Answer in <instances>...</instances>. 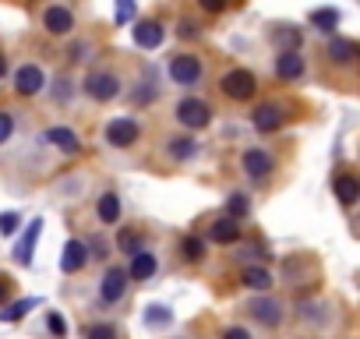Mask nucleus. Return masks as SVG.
<instances>
[{
	"mask_svg": "<svg viewBox=\"0 0 360 339\" xmlns=\"http://www.w3.org/2000/svg\"><path fill=\"white\" fill-rule=\"evenodd\" d=\"M166 75H169V82L180 85V89H195V85H202V78H205V57L195 53V50H180V53L169 57Z\"/></svg>",
	"mask_w": 360,
	"mask_h": 339,
	"instance_id": "nucleus-1",
	"label": "nucleus"
},
{
	"mask_svg": "<svg viewBox=\"0 0 360 339\" xmlns=\"http://www.w3.org/2000/svg\"><path fill=\"white\" fill-rule=\"evenodd\" d=\"M258 89L262 85H258V75L251 68H230L219 75V92L230 103H251L258 96Z\"/></svg>",
	"mask_w": 360,
	"mask_h": 339,
	"instance_id": "nucleus-2",
	"label": "nucleus"
},
{
	"mask_svg": "<svg viewBox=\"0 0 360 339\" xmlns=\"http://www.w3.org/2000/svg\"><path fill=\"white\" fill-rule=\"evenodd\" d=\"M82 92H85L92 103H113V99H120L124 82H120V75H117L113 68H92V71L85 75V82H82Z\"/></svg>",
	"mask_w": 360,
	"mask_h": 339,
	"instance_id": "nucleus-3",
	"label": "nucleus"
},
{
	"mask_svg": "<svg viewBox=\"0 0 360 339\" xmlns=\"http://www.w3.org/2000/svg\"><path fill=\"white\" fill-rule=\"evenodd\" d=\"M173 120L184 127V131H205V127H212V106L205 103V99H198V96H184V99H176V106H173Z\"/></svg>",
	"mask_w": 360,
	"mask_h": 339,
	"instance_id": "nucleus-4",
	"label": "nucleus"
},
{
	"mask_svg": "<svg viewBox=\"0 0 360 339\" xmlns=\"http://www.w3.org/2000/svg\"><path fill=\"white\" fill-rule=\"evenodd\" d=\"M244 311H248V314H251V321H255V325H262V328H279V325L286 321V304H283L272 290H269V293L251 297Z\"/></svg>",
	"mask_w": 360,
	"mask_h": 339,
	"instance_id": "nucleus-5",
	"label": "nucleus"
},
{
	"mask_svg": "<svg viewBox=\"0 0 360 339\" xmlns=\"http://www.w3.org/2000/svg\"><path fill=\"white\" fill-rule=\"evenodd\" d=\"M276 155L269 152V148H262V145H248L244 152H240V174L248 177V181H255V184H265L272 174H276Z\"/></svg>",
	"mask_w": 360,
	"mask_h": 339,
	"instance_id": "nucleus-6",
	"label": "nucleus"
},
{
	"mask_svg": "<svg viewBox=\"0 0 360 339\" xmlns=\"http://www.w3.org/2000/svg\"><path fill=\"white\" fill-rule=\"evenodd\" d=\"M202 237H205L209 244L233 248V244H240V241H244V226H240V219H233V216H226V212H216V216H209V219H205Z\"/></svg>",
	"mask_w": 360,
	"mask_h": 339,
	"instance_id": "nucleus-7",
	"label": "nucleus"
},
{
	"mask_svg": "<svg viewBox=\"0 0 360 339\" xmlns=\"http://www.w3.org/2000/svg\"><path fill=\"white\" fill-rule=\"evenodd\" d=\"M103 141L110 145V148H134L138 141H141V124H138V117H113V120H106L103 124Z\"/></svg>",
	"mask_w": 360,
	"mask_h": 339,
	"instance_id": "nucleus-8",
	"label": "nucleus"
},
{
	"mask_svg": "<svg viewBox=\"0 0 360 339\" xmlns=\"http://www.w3.org/2000/svg\"><path fill=\"white\" fill-rule=\"evenodd\" d=\"M39 25H43V32H46V36L64 39V36H71V32H75L78 18H75V11H71L68 4H46V8L39 11Z\"/></svg>",
	"mask_w": 360,
	"mask_h": 339,
	"instance_id": "nucleus-9",
	"label": "nucleus"
},
{
	"mask_svg": "<svg viewBox=\"0 0 360 339\" xmlns=\"http://www.w3.org/2000/svg\"><path fill=\"white\" fill-rule=\"evenodd\" d=\"M283 124H286V103H279V99H265L251 113V127L258 134H276Z\"/></svg>",
	"mask_w": 360,
	"mask_h": 339,
	"instance_id": "nucleus-10",
	"label": "nucleus"
},
{
	"mask_svg": "<svg viewBox=\"0 0 360 339\" xmlns=\"http://www.w3.org/2000/svg\"><path fill=\"white\" fill-rule=\"evenodd\" d=\"M272 75L279 78V82H300L304 75H307V57H304V50H279L276 57H272Z\"/></svg>",
	"mask_w": 360,
	"mask_h": 339,
	"instance_id": "nucleus-11",
	"label": "nucleus"
},
{
	"mask_svg": "<svg viewBox=\"0 0 360 339\" xmlns=\"http://www.w3.org/2000/svg\"><path fill=\"white\" fill-rule=\"evenodd\" d=\"M11 89H15V96L32 99V96H39V92L46 89V71H43L39 64H22V68H15V75H11Z\"/></svg>",
	"mask_w": 360,
	"mask_h": 339,
	"instance_id": "nucleus-12",
	"label": "nucleus"
},
{
	"mask_svg": "<svg viewBox=\"0 0 360 339\" xmlns=\"http://www.w3.org/2000/svg\"><path fill=\"white\" fill-rule=\"evenodd\" d=\"M127 283L131 279H127V272L120 265H106L103 276H99V304H106V307L120 304L124 293H127Z\"/></svg>",
	"mask_w": 360,
	"mask_h": 339,
	"instance_id": "nucleus-13",
	"label": "nucleus"
},
{
	"mask_svg": "<svg viewBox=\"0 0 360 339\" xmlns=\"http://www.w3.org/2000/svg\"><path fill=\"white\" fill-rule=\"evenodd\" d=\"M162 152H166L169 162H195L198 152H202V145H198V138H195L191 131H184V134L162 138Z\"/></svg>",
	"mask_w": 360,
	"mask_h": 339,
	"instance_id": "nucleus-14",
	"label": "nucleus"
},
{
	"mask_svg": "<svg viewBox=\"0 0 360 339\" xmlns=\"http://www.w3.org/2000/svg\"><path fill=\"white\" fill-rule=\"evenodd\" d=\"M356 57H360L356 39H346V36H335V32L328 36V43H325V60H328L332 68H353Z\"/></svg>",
	"mask_w": 360,
	"mask_h": 339,
	"instance_id": "nucleus-15",
	"label": "nucleus"
},
{
	"mask_svg": "<svg viewBox=\"0 0 360 339\" xmlns=\"http://www.w3.org/2000/svg\"><path fill=\"white\" fill-rule=\"evenodd\" d=\"M162 39H166V25H162L159 18H141V22H134V29H131V43H134L138 50H159Z\"/></svg>",
	"mask_w": 360,
	"mask_h": 339,
	"instance_id": "nucleus-16",
	"label": "nucleus"
},
{
	"mask_svg": "<svg viewBox=\"0 0 360 339\" xmlns=\"http://www.w3.org/2000/svg\"><path fill=\"white\" fill-rule=\"evenodd\" d=\"M127 279H134V283H148L155 272H159V258H155V251L152 248H138L134 255H127Z\"/></svg>",
	"mask_w": 360,
	"mask_h": 339,
	"instance_id": "nucleus-17",
	"label": "nucleus"
},
{
	"mask_svg": "<svg viewBox=\"0 0 360 339\" xmlns=\"http://www.w3.org/2000/svg\"><path fill=\"white\" fill-rule=\"evenodd\" d=\"M43 141L53 145V148L64 152V155H82V138H78V131H71V127H64V124L46 127V131H43Z\"/></svg>",
	"mask_w": 360,
	"mask_h": 339,
	"instance_id": "nucleus-18",
	"label": "nucleus"
},
{
	"mask_svg": "<svg viewBox=\"0 0 360 339\" xmlns=\"http://www.w3.org/2000/svg\"><path fill=\"white\" fill-rule=\"evenodd\" d=\"M176 255H180L184 265H202L209 258V241L202 234H184L176 241Z\"/></svg>",
	"mask_w": 360,
	"mask_h": 339,
	"instance_id": "nucleus-19",
	"label": "nucleus"
},
{
	"mask_svg": "<svg viewBox=\"0 0 360 339\" xmlns=\"http://www.w3.org/2000/svg\"><path fill=\"white\" fill-rule=\"evenodd\" d=\"M89 262H92V258H89V244H85L82 237H71V241L64 244L60 272H64V276H75V272H82V269H85Z\"/></svg>",
	"mask_w": 360,
	"mask_h": 339,
	"instance_id": "nucleus-20",
	"label": "nucleus"
},
{
	"mask_svg": "<svg viewBox=\"0 0 360 339\" xmlns=\"http://www.w3.org/2000/svg\"><path fill=\"white\" fill-rule=\"evenodd\" d=\"M240 286H244V290H255V293H269V290L276 286V276H272L265 265L251 262V265L240 269Z\"/></svg>",
	"mask_w": 360,
	"mask_h": 339,
	"instance_id": "nucleus-21",
	"label": "nucleus"
},
{
	"mask_svg": "<svg viewBox=\"0 0 360 339\" xmlns=\"http://www.w3.org/2000/svg\"><path fill=\"white\" fill-rule=\"evenodd\" d=\"M332 191H335V198H339L342 209H353L360 202V181L353 174H335L332 177Z\"/></svg>",
	"mask_w": 360,
	"mask_h": 339,
	"instance_id": "nucleus-22",
	"label": "nucleus"
},
{
	"mask_svg": "<svg viewBox=\"0 0 360 339\" xmlns=\"http://www.w3.org/2000/svg\"><path fill=\"white\" fill-rule=\"evenodd\" d=\"M120 216H124L120 195H117V191H103V195L96 198V219H99L103 226H113V223H120Z\"/></svg>",
	"mask_w": 360,
	"mask_h": 339,
	"instance_id": "nucleus-23",
	"label": "nucleus"
},
{
	"mask_svg": "<svg viewBox=\"0 0 360 339\" xmlns=\"http://www.w3.org/2000/svg\"><path fill=\"white\" fill-rule=\"evenodd\" d=\"M39 234H43V219H32V223L25 226V237H22V241H18V248H15L18 265H32V251H36Z\"/></svg>",
	"mask_w": 360,
	"mask_h": 339,
	"instance_id": "nucleus-24",
	"label": "nucleus"
},
{
	"mask_svg": "<svg viewBox=\"0 0 360 339\" xmlns=\"http://www.w3.org/2000/svg\"><path fill=\"white\" fill-rule=\"evenodd\" d=\"M269 39H272L279 50H300V46H304V32L293 29V25H272V29H269Z\"/></svg>",
	"mask_w": 360,
	"mask_h": 339,
	"instance_id": "nucleus-25",
	"label": "nucleus"
},
{
	"mask_svg": "<svg viewBox=\"0 0 360 339\" xmlns=\"http://www.w3.org/2000/svg\"><path fill=\"white\" fill-rule=\"evenodd\" d=\"M339 22H342V15H339L335 8H318V11L307 15V25L318 29V32H325V36H332V32L339 29Z\"/></svg>",
	"mask_w": 360,
	"mask_h": 339,
	"instance_id": "nucleus-26",
	"label": "nucleus"
},
{
	"mask_svg": "<svg viewBox=\"0 0 360 339\" xmlns=\"http://www.w3.org/2000/svg\"><path fill=\"white\" fill-rule=\"evenodd\" d=\"M117 248H120V255H134L138 248H145V230H138L134 223H131V226H120Z\"/></svg>",
	"mask_w": 360,
	"mask_h": 339,
	"instance_id": "nucleus-27",
	"label": "nucleus"
},
{
	"mask_svg": "<svg viewBox=\"0 0 360 339\" xmlns=\"http://www.w3.org/2000/svg\"><path fill=\"white\" fill-rule=\"evenodd\" d=\"M226 216H233V219H248L251 216V198H248V191H230L226 195Z\"/></svg>",
	"mask_w": 360,
	"mask_h": 339,
	"instance_id": "nucleus-28",
	"label": "nucleus"
},
{
	"mask_svg": "<svg viewBox=\"0 0 360 339\" xmlns=\"http://www.w3.org/2000/svg\"><path fill=\"white\" fill-rule=\"evenodd\" d=\"M85 339H120V328L113 321H92L85 328Z\"/></svg>",
	"mask_w": 360,
	"mask_h": 339,
	"instance_id": "nucleus-29",
	"label": "nucleus"
},
{
	"mask_svg": "<svg viewBox=\"0 0 360 339\" xmlns=\"http://www.w3.org/2000/svg\"><path fill=\"white\" fill-rule=\"evenodd\" d=\"M39 300L36 297H25V300H15L8 311H0V321H18V318H25L29 314V307H36Z\"/></svg>",
	"mask_w": 360,
	"mask_h": 339,
	"instance_id": "nucleus-30",
	"label": "nucleus"
},
{
	"mask_svg": "<svg viewBox=\"0 0 360 339\" xmlns=\"http://www.w3.org/2000/svg\"><path fill=\"white\" fill-rule=\"evenodd\" d=\"M202 32H205L202 22H195V18H188V15L176 18V36L184 39V43H188V39H202Z\"/></svg>",
	"mask_w": 360,
	"mask_h": 339,
	"instance_id": "nucleus-31",
	"label": "nucleus"
},
{
	"mask_svg": "<svg viewBox=\"0 0 360 339\" xmlns=\"http://www.w3.org/2000/svg\"><path fill=\"white\" fill-rule=\"evenodd\" d=\"M152 99H155V82H152V78L138 82V89L131 92V103H134V106H148Z\"/></svg>",
	"mask_w": 360,
	"mask_h": 339,
	"instance_id": "nucleus-32",
	"label": "nucleus"
},
{
	"mask_svg": "<svg viewBox=\"0 0 360 339\" xmlns=\"http://www.w3.org/2000/svg\"><path fill=\"white\" fill-rule=\"evenodd\" d=\"M92 50H96V46H92L89 39L75 43V46L68 50V64H89V60H92Z\"/></svg>",
	"mask_w": 360,
	"mask_h": 339,
	"instance_id": "nucleus-33",
	"label": "nucleus"
},
{
	"mask_svg": "<svg viewBox=\"0 0 360 339\" xmlns=\"http://www.w3.org/2000/svg\"><path fill=\"white\" fill-rule=\"evenodd\" d=\"M89 244V258H96V262H106L110 258V241L99 234V237H92V241H85Z\"/></svg>",
	"mask_w": 360,
	"mask_h": 339,
	"instance_id": "nucleus-34",
	"label": "nucleus"
},
{
	"mask_svg": "<svg viewBox=\"0 0 360 339\" xmlns=\"http://www.w3.org/2000/svg\"><path fill=\"white\" fill-rule=\"evenodd\" d=\"M46 328L57 335V339H68V321L60 311H46Z\"/></svg>",
	"mask_w": 360,
	"mask_h": 339,
	"instance_id": "nucleus-35",
	"label": "nucleus"
},
{
	"mask_svg": "<svg viewBox=\"0 0 360 339\" xmlns=\"http://www.w3.org/2000/svg\"><path fill=\"white\" fill-rule=\"evenodd\" d=\"M75 89H78V85H75L71 78H57V85H53V99H57V103H68V99L75 96Z\"/></svg>",
	"mask_w": 360,
	"mask_h": 339,
	"instance_id": "nucleus-36",
	"label": "nucleus"
},
{
	"mask_svg": "<svg viewBox=\"0 0 360 339\" xmlns=\"http://www.w3.org/2000/svg\"><path fill=\"white\" fill-rule=\"evenodd\" d=\"M198 4V11H205V15H226L230 11V0H195Z\"/></svg>",
	"mask_w": 360,
	"mask_h": 339,
	"instance_id": "nucleus-37",
	"label": "nucleus"
},
{
	"mask_svg": "<svg viewBox=\"0 0 360 339\" xmlns=\"http://www.w3.org/2000/svg\"><path fill=\"white\" fill-rule=\"evenodd\" d=\"M169 318H173V314H169V307H159V304H155V307H148V314H145V321H148L152 328H155V325H169Z\"/></svg>",
	"mask_w": 360,
	"mask_h": 339,
	"instance_id": "nucleus-38",
	"label": "nucleus"
},
{
	"mask_svg": "<svg viewBox=\"0 0 360 339\" xmlns=\"http://www.w3.org/2000/svg\"><path fill=\"white\" fill-rule=\"evenodd\" d=\"M18 226H22V212H4V216H0V234H4V237H11Z\"/></svg>",
	"mask_w": 360,
	"mask_h": 339,
	"instance_id": "nucleus-39",
	"label": "nucleus"
},
{
	"mask_svg": "<svg viewBox=\"0 0 360 339\" xmlns=\"http://www.w3.org/2000/svg\"><path fill=\"white\" fill-rule=\"evenodd\" d=\"M11 134H15V117L8 110H0V145H4Z\"/></svg>",
	"mask_w": 360,
	"mask_h": 339,
	"instance_id": "nucleus-40",
	"label": "nucleus"
},
{
	"mask_svg": "<svg viewBox=\"0 0 360 339\" xmlns=\"http://www.w3.org/2000/svg\"><path fill=\"white\" fill-rule=\"evenodd\" d=\"M219 339H255V335H251L248 325H226V328L219 332Z\"/></svg>",
	"mask_w": 360,
	"mask_h": 339,
	"instance_id": "nucleus-41",
	"label": "nucleus"
},
{
	"mask_svg": "<svg viewBox=\"0 0 360 339\" xmlns=\"http://www.w3.org/2000/svg\"><path fill=\"white\" fill-rule=\"evenodd\" d=\"M11 290H15V279L8 276V272H0V307L8 304V297H11Z\"/></svg>",
	"mask_w": 360,
	"mask_h": 339,
	"instance_id": "nucleus-42",
	"label": "nucleus"
},
{
	"mask_svg": "<svg viewBox=\"0 0 360 339\" xmlns=\"http://www.w3.org/2000/svg\"><path fill=\"white\" fill-rule=\"evenodd\" d=\"M131 8H134V0H120V4H117V22L120 25L131 22Z\"/></svg>",
	"mask_w": 360,
	"mask_h": 339,
	"instance_id": "nucleus-43",
	"label": "nucleus"
},
{
	"mask_svg": "<svg viewBox=\"0 0 360 339\" xmlns=\"http://www.w3.org/2000/svg\"><path fill=\"white\" fill-rule=\"evenodd\" d=\"M4 75H8V53L0 50V78H4Z\"/></svg>",
	"mask_w": 360,
	"mask_h": 339,
	"instance_id": "nucleus-44",
	"label": "nucleus"
}]
</instances>
